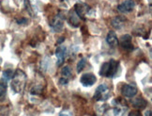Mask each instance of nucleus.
I'll use <instances>...</instances> for the list:
<instances>
[{"label":"nucleus","instance_id":"obj_18","mask_svg":"<svg viewBox=\"0 0 152 116\" xmlns=\"http://www.w3.org/2000/svg\"><path fill=\"white\" fill-rule=\"evenodd\" d=\"M86 59H81L78 62V64H77V72L80 73L82 72V70L86 67Z\"/></svg>","mask_w":152,"mask_h":116},{"label":"nucleus","instance_id":"obj_9","mask_svg":"<svg viewBox=\"0 0 152 116\" xmlns=\"http://www.w3.org/2000/svg\"><path fill=\"white\" fill-rule=\"evenodd\" d=\"M121 94L126 97H133L137 94V88L134 85L125 84L121 88Z\"/></svg>","mask_w":152,"mask_h":116},{"label":"nucleus","instance_id":"obj_16","mask_svg":"<svg viewBox=\"0 0 152 116\" xmlns=\"http://www.w3.org/2000/svg\"><path fill=\"white\" fill-rule=\"evenodd\" d=\"M61 74L64 78H69L72 77V69L69 66H65L61 71Z\"/></svg>","mask_w":152,"mask_h":116},{"label":"nucleus","instance_id":"obj_2","mask_svg":"<svg viewBox=\"0 0 152 116\" xmlns=\"http://www.w3.org/2000/svg\"><path fill=\"white\" fill-rule=\"evenodd\" d=\"M118 68V62L115 60H110L107 62H104L101 67L100 75L105 78H113Z\"/></svg>","mask_w":152,"mask_h":116},{"label":"nucleus","instance_id":"obj_14","mask_svg":"<svg viewBox=\"0 0 152 116\" xmlns=\"http://www.w3.org/2000/svg\"><path fill=\"white\" fill-rule=\"evenodd\" d=\"M123 23H124V20L122 19L121 17H115L112 21V25L116 30H120L122 26H123Z\"/></svg>","mask_w":152,"mask_h":116},{"label":"nucleus","instance_id":"obj_12","mask_svg":"<svg viewBox=\"0 0 152 116\" xmlns=\"http://www.w3.org/2000/svg\"><path fill=\"white\" fill-rule=\"evenodd\" d=\"M69 24L73 27H79L80 26V18L75 13L73 10H71L69 13Z\"/></svg>","mask_w":152,"mask_h":116},{"label":"nucleus","instance_id":"obj_10","mask_svg":"<svg viewBox=\"0 0 152 116\" xmlns=\"http://www.w3.org/2000/svg\"><path fill=\"white\" fill-rule=\"evenodd\" d=\"M66 55H67V48L64 47V46H61V47L56 48V56L57 59V65L60 66L62 65V63L64 62L66 59Z\"/></svg>","mask_w":152,"mask_h":116},{"label":"nucleus","instance_id":"obj_1","mask_svg":"<svg viewBox=\"0 0 152 116\" xmlns=\"http://www.w3.org/2000/svg\"><path fill=\"white\" fill-rule=\"evenodd\" d=\"M26 82V75L22 70H17L13 73L12 78H11V89L16 94H21L24 91Z\"/></svg>","mask_w":152,"mask_h":116},{"label":"nucleus","instance_id":"obj_15","mask_svg":"<svg viewBox=\"0 0 152 116\" xmlns=\"http://www.w3.org/2000/svg\"><path fill=\"white\" fill-rule=\"evenodd\" d=\"M6 94H7V86H6V83L0 81V101H3L5 99Z\"/></svg>","mask_w":152,"mask_h":116},{"label":"nucleus","instance_id":"obj_20","mask_svg":"<svg viewBox=\"0 0 152 116\" xmlns=\"http://www.w3.org/2000/svg\"><path fill=\"white\" fill-rule=\"evenodd\" d=\"M129 116H142V114L139 111H132L129 113Z\"/></svg>","mask_w":152,"mask_h":116},{"label":"nucleus","instance_id":"obj_25","mask_svg":"<svg viewBox=\"0 0 152 116\" xmlns=\"http://www.w3.org/2000/svg\"><path fill=\"white\" fill-rule=\"evenodd\" d=\"M61 1H67V0H61Z\"/></svg>","mask_w":152,"mask_h":116},{"label":"nucleus","instance_id":"obj_13","mask_svg":"<svg viewBox=\"0 0 152 116\" xmlns=\"http://www.w3.org/2000/svg\"><path fill=\"white\" fill-rule=\"evenodd\" d=\"M132 105H133V107H135L137 109H144V108L147 107L148 103H147V101L144 99V98L138 97V98H136V99L132 102Z\"/></svg>","mask_w":152,"mask_h":116},{"label":"nucleus","instance_id":"obj_8","mask_svg":"<svg viewBox=\"0 0 152 116\" xmlns=\"http://www.w3.org/2000/svg\"><path fill=\"white\" fill-rule=\"evenodd\" d=\"M135 7V3H134L132 0H126V1L122 2L118 6V10L120 13H131V11Z\"/></svg>","mask_w":152,"mask_h":116},{"label":"nucleus","instance_id":"obj_23","mask_svg":"<svg viewBox=\"0 0 152 116\" xmlns=\"http://www.w3.org/2000/svg\"><path fill=\"white\" fill-rule=\"evenodd\" d=\"M62 40H64V38H63V37H62V38H60L59 40H58V44H61V43L63 42V41H62Z\"/></svg>","mask_w":152,"mask_h":116},{"label":"nucleus","instance_id":"obj_7","mask_svg":"<svg viewBox=\"0 0 152 116\" xmlns=\"http://www.w3.org/2000/svg\"><path fill=\"white\" fill-rule=\"evenodd\" d=\"M64 25V18L61 13H58L51 22V27L55 31H60L63 28Z\"/></svg>","mask_w":152,"mask_h":116},{"label":"nucleus","instance_id":"obj_22","mask_svg":"<svg viewBox=\"0 0 152 116\" xmlns=\"http://www.w3.org/2000/svg\"><path fill=\"white\" fill-rule=\"evenodd\" d=\"M68 81H69L68 78H62L59 80V82H60V84H67V83H68Z\"/></svg>","mask_w":152,"mask_h":116},{"label":"nucleus","instance_id":"obj_11","mask_svg":"<svg viewBox=\"0 0 152 116\" xmlns=\"http://www.w3.org/2000/svg\"><path fill=\"white\" fill-rule=\"evenodd\" d=\"M106 42L107 44L111 46V47H116L118 44V37H116L115 33L114 31H110L108 33V35L106 37Z\"/></svg>","mask_w":152,"mask_h":116},{"label":"nucleus","instance_id":"obj_3","mask_svg":"<svg viewBox=\"0 0 152 116\" xmlns=\"http://www.w3.org/2000/svg\"><path fill=\"white\" fill-rule=\"evenodd\" d=\"M109 97H110L109 87L105 84H102L97 88L93 98H94L96 101H106Z\"/></svg>","mask_w":152,"mask_h":116},{"label":"nucleus","instance_id":"obj_4","mask_svg":"<svg viewBox=\"0 0 152 116\" xmlns=\"http://www.w3.org/2000/svg\"><path fill=\"white\" fill-rule=\"evenodd\" d=\"M73 10L75 11V13L77 14L79 18L85 20L86 18V16L88 15L91 11V8L84 2H77L74 6Z\"/></svg>","mask_w":152,"mask_h":116},{"label":"nucleus","instance_id":"obj_21","mask_svg":"<svg viewBox=\"0 0 152 116\" xmlns=\"http://www.w3.org/2000/svg\"><path fill=\"white\" fill-rule=\"evenodd\" d=\"M17 23H18L19 25H24V24H26L27 23V20L26 18H22L20 20H17Z\"/></svg>","mask_w":152,"mask_h":116},{"label":"nucleus","instance_id":"obj_6","mask_svg":"<svg viewBox=\"0 0 152 116\" xmlns=\"http://www.w3.org/2000/svg\"><path fill=\"white\" fill-rule=\"evenodd\" d=\"M80 81H81V83L83 84L85 87H89V86H92V85L95 84V82L97 81V78H96L94 74H92V73H86V74H84L83 76L81 77Z\"/></svg>","mask_w":152,"mask_h":116},{"label":"nucleus","instance_id":"obj_19","mask_svg":"<svg viewBox=\"0 0 152 116\" xmlns=\"http://www.w3.org/2000/svg\"><path fill=\"white\" fill-rule=\"evenodd\" d=\"M25 5H26V10H28V13H29V14L30 15H34L35 13H34V10H33V8H32V6H31V4H30V2H29V0H25Z\"/></svg>","mask_w":152,"mask_h":116},{"label":"nucleus","instance_id":"obj_17","mask_svg":"<svg viewBox=\"0 0 152 116\" xmlns=\"http://www.w3.org/2000/svg\"><path fill=\"white\" fill-rule=\"evenodd\" d=\"M12 76H13V71L12 70H10V69H9V70H5L3 72V78L5 80V83L7 82L8 80L12 78Z\"/></svg>","mask_w":152,"mask_h":116},{"label":"nucleus","instance_id":"obj_5","mask_svg":"<svg viewBox=\"0 0 152 116\" xmlns=\"http://www.w3.org/2000/svg\"><path fill=\"white\" fill-rule=\"evenodd\" d=\"M118 43L120 44L121 47L126 51H132L133 49V44L132 41V36L129 34H125L122 35L118 41Z\"/></svg>","mask_w":152,"mask_h":116},{"label":"nucleus","instance_id":"obj_24","mask_svg":"<svg viewBox=\"0 0 152 116\" xmlns=\"http://www.w3.org/2000/svg\"><path fill=\"white\" fill-rule=\"evenodd\" d=\"M59 116H69L68 114H66V113H64V112H62V113H60L59 114Z\"/></svg>","mask_w":152,"mask_h":116}]
</instances>
